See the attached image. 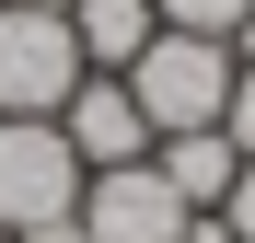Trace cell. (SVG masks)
<instances>
[{"mask_svg": "<svg viewBox=\"0 0 255 243\" xmlns=\"http://www.w3.org/2000/svg\"><path fill=\"white\" fill-rule=\"evenodd\" d=\"M70 209H81V151L58 139V116H0V232H35Z\"/></svg>", "mask_w": 255, "mask_h": 243, "instance_id": "3", "label": "cell"}, {"mask_svg": "<svg viewBox=\"0 0 255 243\" xmlns=\"http://www.w3.org/2000/svg\"><path fill=\"white\" fill-rule=\"evenodd\" d=\"M151 12L174 23V35H221V47H232V23L255 12V0H151Z\"/></svg>", "mask_w": 255, "mask_h": 243, "instance_id": "8", "label": "cell"}, {"mask_svg": "<svg viewBox=\"0 0 255 243\" xmlns=\"http://www.w3.org/2000/svg\"><path fill=\"white\" fill-rule=\"evenodd\" d=\"M47 12H70V0H47Z\"/></svg>", "mask_w": 255, "mask_h": 243, "instance_id": "11", "label": "cell"}, {"mask_svg": "<svg viewBox=\"0 0 255 243\" xmlns=\"http://www.w3.org/2000/svg\"><path fill=\"white\" fill-rule=\"evenodd\" d=\"M151 35H162V12H151V0H70V47H81V70H105V81L139 58Z\"/></svg>", "mask_w": 255, "mask_h": 243, "instance_id": "7", "label": "cell"}, {"mask_svg": "<svg viewBox=\"0 0 255 243\" xmlns=\"http://www.w3.org/2000/svg\"><path fill=\"white\" fill-rule=\"evenodd\" d=\"M70 220H81V243H174L197 209L151 174V162H116V174H81V209Z\"/></svg>", "mask_w": 255, "mask_h": 243, "instance_id": "4", "label": "cell"}, {"mask_svg": "<svg viewBox=\"0 0 255 243\" xmlns=\"http://www.w3.org/2000/svg\"><path fill=\"white\" fill-rule=\"evenodd\" d=\"M0 243H12V232H0Z\"/></svg>", "mask_w": 255, "mask_h": 243, "instance_id": "12", "label": "cell"}, {"mask_svg": "<svg viewBox=\"0 0 255 243\" xmlns=\"http://www.w3.org/2000/svg\"><path fill=\"white\" fill-rule=\"evenodd\" d=\"M116 81H128V104L151 116V139H174V128H221V104H232L244 58L221 47V35H174V23H162Z\"/></svg>", "mask_w": 255, "mask_h": 243, "instance_id": "1", "label": "cell"}, {"mask_svg": "<svg viewBox=\"0 0 255 243\" xmlns=\"http://www.w3.org/2000/svg\"><path fill=\"white\" fill-rule=\"evenodd\" d=\"M70 93H81L70 12H47V0H0V116H58Z\"/></svg>", "mask_w": 255, "mask_h": 243, "instance_id": "2", "label": "cell"}, {"mask_svg": "<svg viewBox=\"0 0 255 243\" xmlns=\"http://www.w3.org/2000/svg\"><path fill=\"white\" fill-rule=\"evenodd\" d=\"M174 243H232V232H221V220H209V209H197V220H186V232H174Z\"/></svg>", "mask_w": 255, "mask_h": 243, "instance_id": "10", "label": "cell"}, {"mask_svg": "<svg viewBox=\"0 0 255 243\" xmlns=\"http://www.w3.org/2000/svg\"><path fill=\"white\" fill-rule=\"evenodd\" d=\"M58 139L81 151V174H116V162H151V116L128 104V81L81 70V93L58 104Z\"/></svg>", "mask_w": 255, "mask_h": 243, "instance_id": "5", "label": "cell"}, {"mask_svg": "<svg viewBox=\"0 0 255 243\" xmlns=\"http://www.w3.org/2000/svg\"><path fill=\"white\" fill-rule=\"evenodd\" d=\"M151 174L186 197V209H221L232 197V174H244V151L221 139V128H174V139H151Z\"/></svg>", "mask_w": 255, "mask_h": 243, "instance_id": "6", "label": "cell"}, {"mask_svg": "<svg viewBox=\"0 0 255 243\" xmlns=\"http://www.w3.org/2000/svg\"><path fill=\"white\" fill-rule=\"evenodd\" d=\"M209 220H221L232 243H255V162H244V174H232V197H221V209H209Z\"/></svg>", "mask_w": 255, "mask_h": 243, "instance_id": "9", "label": "cell"}]
</instances>
